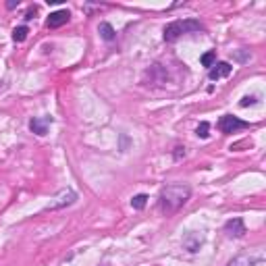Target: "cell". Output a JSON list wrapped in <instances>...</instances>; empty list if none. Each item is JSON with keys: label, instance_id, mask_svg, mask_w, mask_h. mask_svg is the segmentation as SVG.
Returning <instances> with one entry per match:
<instances>
[{"label": "cell", "instance_id": "6da1fadb", "mask_svg": "<svg viewBox=\"0 0 266 266\" xmlns=\"http://www.w3.org/2000/svg\"><path fill=\"white\" fill-rule=\"evenodd\" d=\"M191 198V187L185 183H173L166 185L160 191V198H158V208H160L162 214H175L179 208H183L187 200Z\"/></svg>", "mask_w": 266, "mask_h": 266}, {"label": "cell", "instance_id": "7a4b0ae2", "mask_svg": "<svg viewBox=\"0 0 266 266\" xmlns=\"http://www.w3.org/2000/svg\"><path fill=\"white\" fill-rule=\"evenodd\" d=\"M204 25L196 19H185V21H173L164 27V42H175L179 40L185 33H193V31H202Z\"/></svg>", "mask_w": 266, "mask_h": 266}, {"label": "cell", "instance_id": "3957f363", "mask_svg": "<svg viewBox=\"0 0 266 266\" xmlns=\"http://www.w3.org/2000/svg\"><path fill=\"white\" fill-rule=\"evenodd\" d=\"M247 127H250V123L237 119V117H233V114H225V117H220V121H218V129L223 133H227V135L229 133L239 131V129H247Z\"/></svg>", "mask_w": 266, "mask_h": 266}, {"label": "cell", "instance_id": "277c9868", "mask_svg": "<svg viewBox=\"0 0 266 266\" xmlns=\"http://www.w3.org/2000/svg\"><path fill=\"white\" fill-rule=\"evenodd\" d=\"M77 200V193L73 189H63L58 193V196L54 198V202L48 204V210H58V208H65V206H71Z\"/></svg>", "mask_w": 266, "mask_h": 266}, {"label": "cell", "instance_id": "5b68a950", "mask_svg": "<svg viewBox=\"0 0 266 266\" xmlns=\"http://www.w3.org/2000/svg\"><path fill=\"white\" fill-rule=\"evenodd\" d=\"M225 233H227V237H243L247 231H245V225L241 218H231L225 223Z\"/></svg>", "mask_w": 266, "mask_h": 266}, {"label": "cell", "instance_id": "8992f818", "mask_svg": "<svg viewBox=\"0 0 266 266\" xmlns=\"http://www.w3.org/2000/svg\"><path fill=\"white\" fill-rule=\"evenodd\" d=\"M231 71H233V67L223 60V63H214V65L210 67V73H208V77L212 79V81H216V79L229 77V75H231Z\"/></svg>", "mask_w": 266, "mask_h": 266}, {"label": "cell", "instance_id": "52a82bcc", "mask_svg": "<svg viewBox=\"0 0 266 266\" xmlns=\"http://www.w3.org/2000/svg\"><path fill=\"white\" fill-rule=\"evenodd\" d=\"M52 119L50 117H42V119H31L29 121V129L35 133V135H46L48 127H50Z\"/></svg>", "mask_w": 266, "mask_h": 266}, {"label": "cell", "instance_id": "ba28073f", "mask_svg": "<svg viewBox=\"0 0 266 266\" xmlns=\"http://www.w3.org/2000/svg\"><path fill=\"white\" fill-rule=\"evenodd\" d=\"M69 11H56V13H52L50 17H48V21H46V25L50 29H56V27H60V25H65L67 21H69Z\"/></svg>", "mask_w": 266, "mask_h": 266}, {"label": "cell", "instance_id": "9c48e42d", "mask_svg": "<svg viewBox=\"0 0 266 266\" xmlns=\"http://www.w3.org/2000/svg\"><path fill=\"white\" fill-rule=\"evenodd\" d=\"M262 260V256H250V254H241L237 256V258H233L231 262H229L227 266H256Z\"/></svg>", "mask_w": 266, "mask_h": 266}, {"label": "cell", "instance_id": "30bf717a", "mask_svg": "<svg viewBox=\"0 0 266 266\" xmlns=\"http://www.w3.org/2000/svg\"><path fill=\"white\" fill-rule=\"evenodd\" d=\"M183 245L187 247V252H198V250H200V245H202V237H198L196 233H193V235H189L187 239H185Z\"/></svg>", "mask_w": 266, "mask_h": 266}, {"label": "cell", "instance_id": "8fae6325", "mask_svg": "<svg viewBox=\"0 0 266 266\" xmlns=\"http://www.w3.org/2000/svg\"><path fill=\"white\" fill-rule=\"evenodd\" d=\"M100 35H102L106 42H112L114 38H117V31L112 29L110 23H100Z\"/></svg>", "mask_w": 266, "mask_h": 266}, {"label": "cell", "instance_id": "7c38bea8", "mask_svg": "<svg viewBox=\"0 0 266 266\" xmlns=\"http://www.w3.org/2000/svg\"><path fill=\"white\" fill-rule=\"evenodd\" d=\"M146 204H148V196H146V193H139V196H135V198L131 200V206L135 208V210H144Z\"/></svg>", "mask_w": 266, "mask_h": 266}, {"label": "cell", "instance_id": "4fadbf2b", "mask_svg": "<svg viewBox=\"0 0 266 266\" xmlns=\"http://www.w3.org/2000/svg\"><path fill=\"white\" fill-rule=\"evenodd\" d=\"M27 33H29V29L25 27V25H21V27H15V31H13V40H15V42H25Z\"/></svg>", "mask_w": 266, "mask_h": 266}, {"label": "cell", "instance_id": "5bb4252c", "mask_svg": "<svg viewBox=\"0 0 266 266\" xmlns=\"http://www.w3.org/2000/svg\"><path fill=\"white\" fill-rule=\"evenodd\" d=\"M202 65L204 67H212L214 65V60H216V52L214 50H210V52H206V54H202Z\"/></svg>", "mask_w": 266, "mask_h": 266}, {"label": "cell", "instance_id": "9a60e30c", "mask_svg": "<svg viewBox=\"0 0 266 266\" xmlns=\"http://www.w3.org/2000/svg\"><path fill=\"white\" fill-rule=\"evenodd\" d=\"M208 131H210V125H208L206 121H204V123H200V125H198L196 135H198V137H202V139H206V137H208Z\"/></svg>", "mask_w": 266, "mask_h": 266}, {"label": "cell", "instance_id": "2e32d148", "mask_svg": "<svg viewBox=\"0 0 266 266\" xmlns=\"http://www.w3.org/2000/svg\"><path fill=\"white\" fill-rule=\"evenodd\" d=\"M243 106V108H247V106H252V104H256V96H245V98H241V102H239Z\"/></svg>", "mask_w": 266, "mask_h": 266}]
</instances>
